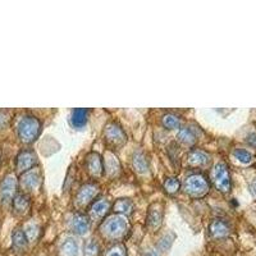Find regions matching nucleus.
<instances>
[{"label": "nucleus", "instance_id": "1", "mask_svg": "<svg viewBox=\"0 0 256 256\" xmlns=\"http://www.w3.org/2000/svg\"><path fill=\"white\" fill-rule=\"evenodd\" d=\"M102 237L110 241H120L130 232V224L123 216H114L108 218L100 227Z\"/></svg>", "mask_w": 256, "mask_h": 256}, {"label": "nucleus", "instance_id": "2", "mask_svg": "<svg viewBox=\"0 0 256 256\" xmlns=\"http://www.w3.org/2000/svg\"><path fill=\"white\" fill-rule=\"evenodd\" d=\"M40 134V122L32 116H24L18 123V136L24 144H31Z\"/></svg>", "mask_w": 256, "mask_h": 256}, {"label": "nucleus", "instance_id": "3", "mask_svg": "<svg viewBox=\"0 0 256 256\" xmlns=\"http://www.w3.org/2000/svg\"><path fill=\"white\" fill-rule=\"evenodd\" d=\"M184 188L186 194L192 198H201L206 195L209 191V182L206 177L202 174H192L186 178L184 184Z\"/></svg>", "mask_w": 256, "mask_h": 256}, {"label": "nucleus", "instance_id": "4", "mask_svg": "<svg viewBox=\"0 0 256 256\" xmlns=\"http://www.w3.org/2000/svg\"><path fill=\"white\" fill-rule=\"evenodd\" d=\"M212 182L216 188L223 194H227L230 190V176L228 166L224 163H218L212 172Z\"/></svg>", "mask_w": 256, "mask_h": 256}, {"label": "nucleus", "instance_id": "5", "mask_svg": "<svg viewBox=\"0 0 256 256\" xmlns=\"http://www.w3.org/2000/svg\"><path fill=\"white\" fill-rule=\"evenodd\" d=\"M105 140H106L109 145L118 148V146H122L123 144H126L127 136H126L122 127L113 122L109 123L106 128H105Z\"/></svg>", "mask_w": 256, "mask_h": 256}, {"label": "nucleus", "instance_id": "6", "mask_svg": "<svg viewBox=\"0 0 256 256\" xmlns=\"http://www.w3.org/2000/svg\"><path fill=\"white\" fill-rule=\"evenodd\" d=\"M36 163H38V158H36L35 152L31 150H24L18 154L16 166L20 173H26L31 170L36 166Z\"/></svg>", "mask_w": 256, "mask_h": 256}, {"label": "nucleus", "instance_id": "7", "mask_svg": "<svg viewBox=\"0 0 256 256\" xmlns=\"http://www.w3.org/2000/svg\"><path fill=\"white\" fill-rule=\"evenodd\" d=\"M17 190V180L14 176L8 174L0 184V198L3 202H9L12 200L13 196Z\"/></svg>", "mask_w": 256, "mask_h": 256}, {"label": "nucleus", "instance_id": "8", "mask_svg": "<svg viewBox=\"0 0 256 256\" xmlns=\"http://www.w3.org/2000/svg\"><path fill=\"white\" fill-rule=\"evenodd\" d=\"M98 192H99V188L98 186L92 184H88L82 186L80 188L78 194H77L76 198V202L78 206H86L88 204H90L92 198L98 195Z\"/></svg>", "mask_w": 256, "mask_h": 256}, {"label": "nucleus", "instance_id": "9", "mask_svg": "<svg viewBox=\"0 0 256 256\" xmlns=\"http://www.w3.org/2000/svg\"><path fill=\"white\" fill-rule=\"evenodd\" d=\"M86 166H88V170L92 177H100L104 170V164H102V156L96 152H91L86 160Z\"/></svg>", "mask_w": 256, "mask_h": 256}, {"label": "nucleus", "instance_id": "10", "mask_svg": "<svg viewBox=\"0 0 256 256\" xmlns=\"http://www.w3.org/2000/svg\"><path fill=\"white\" fill-rule=\"evenodd\" d=\"M70 227H72V230L76 234H84L90 230V218L88 216H84V214L78 212V214L73 216Z\"/></svg>", "mask_w": 256, "mask_h": 256}, {"label": "nucleus", "instance_id": "11", "mask_svg": "<svg viewBox=\"0 0 256 256\" xmlns=\"http://www.w3.org/2000/svg\"><path fill=\"white\" fill-rule=\"evenodd\" d=\"M210 156L206 152H201V150H192L187 156V163L190 166L198 168V166H204L209 163Z\"/></svg>", "mask_w": 256, "mask_h": 256}, {"label": "nucleus", "instance_id": "12", "mask_svg": "<svg viewBox=\"0 0 256 256\" xmlns=\"http://www.w3.org/2000/svg\"><path fill=\"white\" fill-rule=\"evenodd\" d=\"M20 182H22V186L26 190H28V191L35 190L41 182L40 172H38V170H32L31 169V170H28V172H26L22 176Z\"/></svg>", "mask_w": 256, "mask_h": 256}, {"label": "nucleus", "instance_id": "13", "mask_svg": "<svg viewBox=\"0 0 256 256\" xmlns=\"http://www.w3.org/2000/svg\"><path fill=\"white\" fill-rule=\"evenodd\" d=\"M110 209V202L106 200H98L92 204L90 209V216L94 219H102L108 214Z\"/></svg>", "mask_w": 256, "mask_h": 256}, {"label": "nucleus", "instance_id": "14", "mask_svg": "<svg viewBox=\"0 0 256 256\" xmlns=\"http://www.w3.org/2000/svg\"><path fill=\"white\" fill-rule=\"evenodd\" d=\"M162 220H163V212L156 208V205H152L148 210V226L152 230H158L162 224Z\"/></svg>", "mask_w": 256, "mask_h": 256}, {"label": "nucleus", "instance_id": "15", "mask_svg": "<svg viewBox=\"0 0 256 256\" xmlns=\"http://www.w3.org/2000/svg\"><path fill=\"white\" fill-rule=\"evenodd\" d=\"M210 233L212 237L216 238H223L230 234V227L226 222L220 220V219H216L210 224Z\"/></svg>", "mask_w": 256, "mask_h": 256}, {"label": "nucleus", "instance_id": "16", "mask_svg": "<svg viewBox=\"0 0 256 256\" xmlns=\"http://www.w3.org/2000/svg\"><path fill=\"white\" fill-rule=\"evenodd\" d=\"M12 240H13L12 242L13 248H14L17 252H22V251L27 248V242H28V240H27L26 233H24V230L17 228V230L13 232Z\"/></svg>", "mask_w": 256, "mask_h": 256}, {"label": "nucleus", "instance_id": "17", "mask_svg": "<svg viewBox=\"0 0 256 256\" xmlns=\"http://www.w3.org/2000/svg\"><path fill=\"white\" fill-rule=\"evenodd\" d=\"M113 209L116 212H120L123 216H130L134 212V202L128 198H120L116 201Z\"/></svg>", "mask_w": 256, "mask_h": 256}, {"label": "nucleus", "instance_id": "18", "mask_svg": "<svg viewBox=\"0 0 256 256\" xmlns=\"http://www.w3.org/2000/svg\"><path fill=\"white\" fill-rule=\"evenodd\" d=\"M13 208H14L16 212L24 214L30 208V198L24 194H18L13 198Z\"/></svg>", "mask_w": 256, "mask_h": 256}, {"label": "nucleus", "instance_id": "19", "mask_svg": "<svg viewBox=\"0 0 256 256\" xmlns=\"http://www.w3.org/2000/svg\"><path fill=\"white\" fill-rule=\"evenodd\" d=\"M88 120V109H74L72 113V124L76 128H81Z\"/></svg>", "mask_w": 256, "mask_h": 256}, {"label": "nucleus", "instance_id": "20", "mask_svg": "<svg viewBox=\"0 0 256 256\" xmlns=\"http://www.w3.org/2000/svg\"><path fill=\"white\" fill-rule=\"evenodd\" d=\"M134 166L138 173H146L148 170V162L146 159L145 154L142 152H136L134 155Z\"/></svg>", "mask_w": 256, "mask_h": 256}, {"label": "nucleus", "instance_id": "21", "mask_svg": "<svg viewBox=\"0 0 256 256\" xmlns=\"http://www.w3.org/2000/svg\"><path fill=\"white\" fill-rule=\"evenodd\" d=\"M177 138L180 141V142H184V145H194L196 141V136L194 134V132L190 130V128H180V132L177 134Z\"/></svg>", "mask_w": 256, "mask_h": 256}, {"label": "nucleus", "instance_id": "22", "mask_svg": "<svg viewBox=\"0 0 256 256\" xmlns=\"http://www.w3.org/2000/svg\"><path fill=\"white\" fill-rule=\"evenodd\" d=\"M60 254L62 256H77V254H78V244L73 240H67L62 244Z\"/></svg>", "mask_w": 256, "mask_h": 256}, {"label": "nucleus", "instance_id": "23", "mask_svg": "<svg viewBox=\"0 0 256 256\" xmlns=\"http://www.w3.org/2000/svg\"><path fill=\"white\" fill-rule=\"evenodd\" d=\"M180 180L176 177L166 178V182H164V190L168 192L169 195H174L176 192H178V190H180Z\"/></svg>", "mask_w": 256, "mask_h": 256}, {"label": "nucleus", "instance_id": "24", "mask_svg": "<svg viewBox=\"0 0 256 256\" xmlns=\"http://www.w3.org/2000/svg\"><path fill=\"white\" fill-rule=\"evenodd\" d=\"M233 155L238 162H241L242 164H250L252 162V155L248 152V150H244V148H236L233 152Z\"/></svg>", "mask_w": 256, "mask_h": 256}, {"label": "nucleus", "instance_id": "25", "mask_svg": "<svg viewBox=\"0 0 256 256\" xmlns=\"http://www.w3.org/2000/svg\"><path fill=\"white\" fill-rule=\"evenodd\" d=\"M104 256H127V248L122 244H116L105 251Z\"/></svg>", "mask_w": 256, "mask_h": 256}, {"label": "nucleus", "instance_id": "26", "mask_svg": "<svg viewBox=\"0 0 256 256\" xmlns=\"http://www.w3.org/2000/svg\"><path fill=\"white\" fill-rule=\"evenodd\" d=\"M163 124L168 130H176V128L180 127V118L177 116H173V114H166L163 116Z\"/></svg>", "mask_w": 256, "mask_h": 256}, {"label": "nucleus", "instance_id": "27", "mask_svg": "<svg viewBox=\"0 0 256 256\" xmlns=\"http://www.w3.org/2000/svg\"><path fill=\"white\" fill-rule=\"evenodd\" d=\"M105 169L108 173H114L120 169V163H118L116 158H114V155L110 154L105 158Z\"/></svg>", "mask_w": 256, "mask_h": 256}, {"label": "nucleus", "instance_id": "28", "mask_svg": "<svg viewBox=\"0 0 256 256\" xmlns=\"http://www.w3.org/2000/svg\"><path fill=\"white\" fill-rule=\"evenodd\" d=\"M100 248L98 242H95L94 240L88 242L86 248H84V256H99Z\"/></svg>", "mask_w": 256, "mask_h": 256}, {"label": "nucleus", "instance_id": "29", "mask_svg": "<svg viewBox=\"0 0 256 256\" xmlns=\"http://www.w3.org/2000/svg\"><path fill=\"white\" fill-rule=\"evenodd\" d=\"M24 233H26L27 240H28V241L35 240L38 234V226H34V224H30L28 227L26 228V230H24Z\"/></svg>", "mask_w": 256, "mask_h": 256}, {"label": "nucleus", "instance_id": "30", "mask_svg": "<svg viewBox=\"0 0 256 256\" xmlns=\"http://www.w3.org/2000/svg\"><path fill=\"white\" fill-rule=\"evenodd\" d=\"M248 142L250 144L251 146L256 148V134H251L248 136Z\"/></svg>", "mask_w": 256, "mask_h": 256}, {"label": "nucleus", "instance_id": "31", "mask_svg": "<svg viewBox=\"0 0 256 256\" xmlns=\"http://www.w3.org/2000/svg\"><path fill=\"white\" fill-rule=\"evenodd\" d=\"M142 256H159V254H158L156 250H154V248H148V250H146L145 252L142 254Z\"/></svg>", "mask_w": 256, "mask_h": 256}, {"label": "nucleus", "instance_id": "32", "mask_svg": "<svg viewBox=\"0 0 256 256\" xmlns=\"http://www.w3.org/2000/svg\"><path fill=\"white\" fill-rule=\"evenodd\" d=\"M250 188H251V192H252L254 195H255V196H256V180H254L252 184H251Z\"/></svg>", "mask_w": 256, "mask_h": 256}]
</instances>
